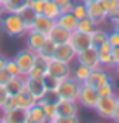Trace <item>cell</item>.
Instances as JSON below:
<instances>
[{
	"mask_svg": "<svg viewBox=\"0 0 119 123\" xmlns=\"http://www.w3.org/2000/svg\"><path fill=\"white\" fill-rule=\"evenodd\" d=\"M0 30L10 38H23L28 33L18 13H2L0 15Z\"/></svg>",
	"mask_w": 119,
	"mask_h": 123,
	"instance_id": "1",
	"label": "cell"
},
{
	"mask_svg": "<svg viewBox=\"0 0 119 123\" xmlns=\"http://www.w3.org/2000/svg\"><path fill=\"white\" fill-rule=\"evenodd\" d=\"M80 87H82V84L77 82L73 77H67V79L59 80V84L55 87V92L59 95V98H62V100L77 102L78 100V94H80Z\"/></svg>",
	"mask_w": 119,
	"mask_h": 123,
	"instance_id": "2",
	"label": "cell"
},
{
	"mask_svg": "<svg viewBox=\"0 0 119 123\" xmlns=\"http://www.w3.org/2000/svg\"><path fill=\"white\" fill-rule=\"evenodd\" d=\"M118 104V95L113 94V95H108V97H100L98 102L95 105V112L100 118H104V120H111V115L114 112V107Z\"/></svg>",
	"mask_w": 119,
	"mask_h": 123,
	"instance_id": "3",
	"label": "cell"
},
{
	"mask_svg": "<svg viewBox=\"0 0 119 123\" xmlns=\"http://www.w3.org/2000/svg\"><path fill=\"white\" fill-rule=\"evenodd\" d=\"M15 59V62H16V66L20 69V74L21 76H26L28 72H29V69L34 66V61H36V53H33L31 49H21L16 53V56L13 57Z\"/></svg>",
	"mask_w": 119,
	"mask_h": 123,
	"instance_id": "4",
	"label": "cell"
},
{
	"mask_svg": "<svg viewBox=\"0 0 119 123\" xmlns=\"http://www.w3.org/2000/svg\"><path fill=\"white\" fill-rule=\"evenodd\" d=\"M46 72L49 76L55 77L57 80H62L67 77H72V64H65V62H60L57 59H49Z\"/></svg>",
	"mask_w": 119,
	"mask_h": 123,
	"instance_id": "5",
	"label": "cell"
},
{
	"mask_svg": "<svg viewBox=\"0 0 119 123\" xmlns=\"http://www.w3.org/2000/svg\"><path fill=\"white\" fill-rule=\"evenodd\" d=\"M52 59H57V61H60V62H65V64H73L75 59H77V51L73 49V46L70 43L55 44Z\"/></svg>",
	"mask_w": 119,
	"mask_h": 123,
	"instance_id": "6",
	"label": "cell"
},
{
	"mask_svg": "<svg viewBox=\"0 0 119 123\" xmlns=\"http://www.w3.org/2000/svg\"><path fill=\"white\" fill-rule=\"evenodd\" d=\"M75 62H80V64H85L90 69H98V67H103L100 64V59H98V51L95 46H90L87 49H83L80 53H77V59Z\"/></svg>",
	"mask_w": 119,
	"mask_h": 123,
	"instance_id": "7",
	"label": "cell"
},
{
	"mask_svg": "<svg viewBox=\"0 0 119 123\" xmlns=\"http://www.w3.org/2000/svg\"><path fill=\"white\" fill-rule=\"evenodd\" d=\"M100 95L96 92V89H93L90 85H85L82 84L80 87V94H78V105L80 107H85V108H95V105L98 102Z\"/></svg>",
	"mask_w": 119,
	"mask_h": 123,
	"instance_id": "8",
	"label": "cell"
},
{
	"mask_svg": "<svg viewBox=\"0 0 119 123\" xmlns=\"http://www.w3.org/2000/svg\"><path fill=\"white\" fill-rule=\"evenodd\" d=\"M111 80L109 74H108V71L104 69V67H98V69H92V72H90V76H88V79L83 82L85 85H90V87H93V89H100L101 85L108 84Z\"/></svg>",
	"mask_w": 119,
	"mask_h": 123,
	"instance_id": "9",
	"label": "cell"
},
{
	"mask_svg": "<svg viewBox=\"0 0 119 123\" xmlns=\"http://www.w3.org/2000/svg\"><path fill=\"white\" fill-rule=\"evenodd\" d=\"M87 17L92 20L96 26H100L108 20V13H106V10L103 8V5L100 2H93V3L87 5Z\"/></svg>",
	"mask_w": 119,
	"mask_h": 123,
	"instance_id": "10",
	"label": "cell"
},
{
	"mask_svg": "<svg viewBox=\"0 0 119 123\" xmlns=\"http://www.w3.org/2000/svg\"><path fill=\"white\" fill-rule=\"evenodd\" d=\"M70 44L73 46V49H75L77 53H80L83 49L93 46L92 35H90V33H82V31L75 30L72 35H70Z\"/></svg>",
	"mask_w": 119,
	"mask_h": 123,
	"instance_id": "11",
	"label": "cell"
},
{
	"mask_svg": "<svg viewBox=\"0 0 119 123\" xmlns=\"http://www.w3.org/2000/svg\"><path fill=\"white\" fill-rule=\"evenodd\" d=\"M0 122L2 123H28V112L23 108H11L8 112L0 113Z\"/></svg>",
	"mask_w": 119,
	"mask_h": 123,
	"instance_id": "12",
	"label": "cell"
},
{
	"mask_svg": "<svg viewBox=\"0 0 119 123\" xmlns=\"http://www.w3.org/2000/svg\"><path fill=\"white\" fill-rule=\"evenodd\" d=\"M25 36H26V48L31 49L33 53H38V51L41 49V46L46 43V39H47L46 35L39 33L36 30H29Z\"/></svg>",
	"mask_w": 119,
	"mask_h": 123,
	"instance_id": "13",
	"label": "cell"
},
{
	"mask_svg": "<svg viewBox=\"0 0 119 123\" xmlns=\"http://www.w3.org/2000/svg\"><path fill=\"white\" fill-rule=\"evenodd\" d=\"M78 112H80L78 102L62 100V98L57 102V113H59V117H78Z\"/></svg>",
	"mask_w": 119,
	"mask_h": 123,
	"instance_id": "14",
	"label": "cell"
},
{
	"mask_svg": "<svg viewBox=\"0 0 119 123\" xmlns=\"http://www.w3.org/2000/svg\"><path fill=\"white\" fill-rule=\"evenodd\" d=\"M25 79H26V87H25V89H26L36 100H41V98L44 97V94L47 92L43 79H28V77H25Z\"/></svg>",
	"mask_w": 119,
	"mask_h": 123,
	"instance_id": "15",
	"label": "cell"
},
{
	"mask_svg": "<svg viewBox=\"0 0 119 123\" xmlns=\"http://www.w3.org/2000/svg\"><path fill=\"white\" fill-rule=\"evenodd\" d=\"M70 31H67L65 28L62 26H59L57 23H55L54 26L51 28V31L47 33V38L51 39L54 44H64V43H70Z\"/></svg>",
	"mask_w": 119,
	"mask_h": 123,
	"instance_id": "16",
	"label": "cell"
},
{
	"mask_svg": "<svg viewBox=\"0 0 119 123\" xmlns=\"http://www.w3.org/2000/svg\"><path fill=\"white\" fill-rule=\"evenodd\" d=\"M98 51V59H100V64L103 67H108V69H113V57H111V53H113V46L109 43H103L101 46L96 48Z\"/></svg>",
	"mask_w": 119,
	"mask_h": 123,
	"instance_id": "17",
	"label": "cell"
},
{
	"mask_svg": "<svg viewBox=\"0 0 119 123\" xmlns=\"http://www.w3.org/2000/svg\"><path fill=\"white\" fill-rule=\"evenodd\" d=\"M55 23H57L59 26H62V28H65L67 31H70V33H73V31L77 30V25H78V20H77V17L73 15L72 12H67V13H60V15L57 17V20H55Z\"/></svg>",
	"mask_w": 119,
	"mask_h": 123,
	"instance_id": "18",
	"label": "cell"
},
{
	"mask_svg": "<svg viewBox=\"0 0 119 123\" xmlns=\"http://www.w3.org/2000/svg\"><path fill=\"white\" fill-rule=\"evenodd\" d=\"M25 87H26V79H25V76H15L7 82L5 90H7L8 95H16L20 92H23Z\"/></svg>",
	"mask_w": 119,
	"mask_h": 123,
	"instance_id": "19",
	"label": "cell"
},
{
	"mask_svg": "<svg viewBox=\"0 0 119 123\" xmlns=\"http://www.w3.org/2000/svg\"><path fill=\"white\" fill-rule=\"evenodd\" d=\"M38 105L46 113L49 123H59V118L60 117L57 113V104H51V102H46V100H38Z\"/></svg>",
	"mask_w": 119,
	"mask_h": 123,
	"instance_id": "20",
	"label": "cell"
},
{
	"mask_svg": "<svg viewBox=\"0 0 119 123\" xmlns=\"http://www.w3.org/2000/svg\"><path fill=\"white\" fill-rule=\"evenodd\" d=\"M15 98H16V107H18V108H23V110H29L31 107H34V105L38 104V100L28 92L26 89H25L23 92L16 94Z\"/></svg>",
	"mask_w": 119,
	"mask_h": 123,
	"instance_id": "21",
	"label": "cell"
},
{
	"mask_svg": "<svg viewBox=\"0 0 119 123\" xmlns=\"http://www.w3.org/2000/svg\"><path fill=\"white\" fill-rule=\"evenodd\" d=\"M54 25H55V20H51V18H47V17H44V15H38L33 30H36V31H39V33H43V35L47 36V33L51 31V28Z\"/></svg>",
	"mask_w": 119,
	"mask_h": 123,
	"instance_id": "22",
	"label": "cell"
},
{
	"mask_svg": "<svg viewBox=\"0 0 119 123\" xmlns=\"http://www.w3.org/2000/svg\"><path fill=\"white\" fill-rule=\"evenodd\" d=\"M18 15H20V18H21V21H23V25H25L26 31L33 30V26H34V21H36V17H38L36 12L31 8V7H26V8L21 10Z\"/></svg>",
	"mask_w": 119,
	"mask_h": 123,
	"instance_id": "23",
	"label": "cell"
},
{
	"mask_svg": "<svg viewBox=\"0 0 119 123\" xmlns=\"http://www.w3.org/2000/svg\"><path fill=\"white\" fill-rule=\"evenodd\" d=\"M90 72H92V69H90L88 66H85V64L77 62L75 66H72V77L77 80V82H80V84H83V82L88 79Z\"/></svg>",
	"mask_w": 119,
	"mask_h": 123,
	"instance_id": "24",
	"label": "cell"
},
{
	"mask_svg": "<svg viewBox=\"0 0 119 123\" xmlns=\"http://www.w3.org/2000/svg\"><path fill=\"white\" fill-rule=\"evenodd\" d=\"M28 112V123H47V117L46 113L43 112V108L39 107V105H34V107H31Z\"/></svg>",
	"mask_w": 119,
	"mask_h": 123,
	"instance_id": "25",
	"label": "cell"
},
{
	"mask_svg": "<svg viewBox=\"0 0 119 123\" xmlns=\"http://www.w3.org/2000/svg\"><path fill=\"white\" fill-rule=\"evenodd\" d=\"M26 7H29V0H8L3 5V13H20Z\"/></svg>",
	"mask_w": 119,
	"mask_h": 123,
	"instance_id": "26",
	"label": "cell"
},
{
	"mask_svg": "<svg viewBox=\"0 0 119 123\" xmlns=\"http://www.w3.org/2000/svg\"><path fill=\"white\" fill-rule=\"evenodd\" d=\"M90 35H92V41H93V46L95 48L101 46L103 43L108 41V31H106L104 28H98V26H96Z\"/></svg>",
	"mask_w": 119,
	"mask_h": 123,
	"instance_id": "27",
	"label": "cell"
},
{
	"mask_svg": "<svg viewBox=\"0 0 119 123\" xmlns=\"http://www.w3.org/2000/svg\"><path fill=\"white\" fill-rule=\"evenodd\" d=\"M60 13H62L60 8L55 5L52 0H46V5H44L41 15H44V17H47V18H51V20H57V17H59Z\"/></svg>",
	"mask_w": 119,
	"mask_h": 123,
	"instance_id": "28",
	"label": "cell"
},
{
	"mask_svg": "<svg viewBox=\"0 0 119 123\" xmlns=\"http://www.w3.org/2000/svg\"><path fill=\"white\" fill-rule=\"evenodd\" d=\"M54 49H55V44L51 41V39L47 38L46 39V43L41 46V49L38 51L36 54L38 56H41V57H46V59H52V54H54Z\"/></svg>",
	"mask_w": 119,
	"mask_h": 123,
	"instance_id": "29",
	"label": "cell"
},
{
	"mask_svg": "<svg viewBox=\"0 0 119 123\" xmlns=\"http://www.w3.org/2000/svg\"><path fill=\"white\" fill-rule=\"evenodd\" d=\"M95 28H96V25H95L88 17L78 20V25H77V30H78V31H82V33H92Z\"/></svg>",
	"mask_w": 119,
	"mask_h": 123,
	"instance_id": "30",
	"label": "cell"
},
{
	"mask_svg": "<svg viewBox=\"0 0 119 123\" xmlns=\"http://www.w3.org/2000/svg\"><path fill=\"white\" fill-rule=\"evenodd\" d=\"M72 13L77 17V20L85 18V17H87V5H85L83 2H77V3H73Z\"/></svg>",
	"mask_w": 119,
	"mask_h": 123,
	"instance_id": "31",
	"label": "cell"
},
{
	"mask_svg": "<svg viewBox=\"0 0 119 123\" xmlns=\"http://www.w3.org/2000/svg\"><path fill=\"white\" fill-rule=\"evenodd\" d=\"M96 92H98V95H100V97H108V95L116 94V87H114V84H113V80H109L108 84L101 85Z\"/></svg>",
	"mask_w": 119,
	"mask_h": 123,
	"instance_id": "32",
	"label": "cell"
},
{
	"mask_svg": "<svg viewBox=\"0 0 119 123\" xmlns=\"http://www.w3.org/2000/svg\"><path fill=\"white\" fill-rule=\"evenodd\" d=\"M11 108H16V98H15V95H7L3 104L0 105V113L2 112H8Z\"/></svg>",
	"mask_w": 119,
	"mask_h": 123,
	"instance_id": "33",
	"label": "cell"
},
{
	"mask_svg": "<svg viewBox=\"0 0 119 123\" xmlns=\"http://www.w3.org/2000/svg\"><path fill=\"white\" fill-rule=\"evenodd\" d=\"M44 76H46V69L38 67V66H33L25 77H28V79H43Z\"/></svg>",
	"mask_w": 119,
	"mask_h": 123,
	"instance_id": "34",
	"label": "cell"
},
{
	"mask_svg": "<svg viewBox=\"0 0 119 123\" xmlns=\"http://www.w3.org/2000/svg\"><path fill=\"white\" fill-rule=\"evenodd\" d=\"M55 5L60 8L62 13H67V12H72V7H73V0H52Z\"/></svg>",
	"mask_w": 119,
	"mask_h": 123,
	"instance_id": "35",
	"label": "cell"
},
{
	"mask_svg": "<svg viewBox=\"0 0 119 123\" xmlns=\"http://www.w3.org/2000/svg\"><path fill=\"white\" fill-rule=\"evenodd\" d=\"M43 82H44V85H46L47 90H55V87H57V84H59V80L55 79V77L49 76L46 72V76L43 77Z\"/></svg>",
	"mask_w": 119,
	"mask_h": 123,
	"instance_id": "36",
	"label": "cell"
},
{
	"mask_svg": "<svg viewBox=\"0 0 119 123\" xmlns=\"http://www.w3.org/2000/svg\"><path fill=\"white\" fill-rule=\"evenodd\" d=\"M5 69L10 72V76H21L20 74V69L16 66V62H15V59H7V64H5Z\"/></svg>",
	"mask_w": 119,
	"mask_h": 123,
	"instance_id": "37",
	"label": "cell"
},
{
	"mask_svg": "<svg viewBox=\"0 0 119 123\" xmlns=\"http://www.w3.org/2000/svg\"><path fill=\"white\" fill-rule=\"evenodd\" d=\"M100 3L106 10V13H111L113 10H116L119 7V0H100Z\"/></svg>",
	"mask_w": 119,
	"mask_h": 123,
	"instance_id": "38",
	"label": "cell"
},
{
	"mask_svg": "<svg viewBox=\"0 0 119 123\" xmlns=\"http://www.w3.org/2000/svg\"><path fill=\"white\" fill-rule=\"evenodd\" d=\"M44 5H46V0H29V7L34 10L38 15H41V13H43Z\"/></svg>",
	"mask_w": 119,
	"mask_h": 123,
	"instance_id": "39",
	"label": "cell"
},
{
	"mask_svg": "<svg viewBox=\"0 0 119 123\" xmlns=\"http://www.w3.org/2000/svg\"><path fill=\"white\" fill-rule=\"evenodd\" d=\"M41 100H46V102H51V104H57L60 98H59V95H57V92H55V90H47Z\"/></svg>",
	"mask_w": 119,
	"mask_h": 123,
	"instance_id": "40",
	"label": "cell"
},
{
	"mask_svg": "<svg viewBox=\"0 0 119 123\" xmlns=\"http://www.w3.org/2000/svg\"><path fill=\"white\" fill-rule=\"evenodd\" d=\"M108 43H109L113 48H118L119 46V33H118V31L111 30L109 33H108Z\"/></svg>",
	"mask_w": 119,
	"mask_h": 123,
	"instance_id": "41",
	"label": "cell"
},
{
	"mask_svg": "<svg viewBox=\"0 0 119 123\" xmlns=\"http://www.w3.org/2000/svg\"><path fill=\"white\" fill-rule=\"evenodd\" d=\"M11 77H13V76H10V72L5 69V67H3V69H0V85H2V87H5L7 82H8Z\"/></svg>",
	"mask_w": 119,
	"mask_h": 123,
	"instance_id": "42",
	"label": "cell"
},
{
	"mask_svg": "<svg viewBox=\"0 0 119 123\" xmlns=\"http://www.w3.org/2000/svg\"><path fill=\"white\" fill-rule=\"evenodd\" d=\"M108 21H109L111 25H116L119 23V7L116 10H113L111 13H108Z\"/></svg>",
	"mask_w": 119,
	"mask_h": 123,
	"instance_id": "43",
	"label": "cell"
},
{
	"mask_svg": "<svg viewBox=\"0 0 119 123\" xmlns=\"http://www.w3.org/2000/svg\"><path fill=\"white\" fill-rule=\"evenodd\" d=\"M111 57H113V69H114V66H118V64H119V46L118 48H113Z\"/></svg>",
	"mask_w": 119,
	"mask_h": 123,
	"instance_id": "44",
	"label": "cell"
},
{
	"mask_svg": "<svg viewBox=\"0 0 119 123\" xmlns=\"http://www.w3.org/2000/svg\"><path fill=\"white\" fill-rule=\"evenodd\" d=\"M78 117H60L59 123H78Z\"/></svg>",
	"mask_w": 119,
	"mask_h": 123,
	"instance_id": "45",
	"label": "cell"
},
{
	"mask_svg": "<svg viewBox=\"0 0 119 123\" xmlns=\"http://www.w3.org/2000/svg\"><path fill=\"white\" fill-rule=\"evenodd\" d=\"M111 120L116 122V123H119V98H118L116 107H114V112H113V115H111Z\"/></svg>",
	"mask_w": 119,
	"mask_h": 123,
	"instance_id": "46",
	"label": "cell"
},
{
	"mask_svg": "<svg viewBox=\"0 0 119 123\" xmlns=\"http://www.w3.org/2000/svg\"><path fill=\"white\" fill-rule=\"evenodd\" d=\"M7 90H5V87H2V85H0V105L3 104V100H5V98H7Z\"/></svg>",
	"mask_w": 119,
	"mask_h": 123,
	"instance_id": "47",
	"label": "cell"
},
{
	"mask_svg": "<svg viewBox=\"0 0 119 123\" xmlns=\"http://www.w3.org/2000/svg\"><path fill=\"white\" fill-rule=\"evenodd\" d=\"M7 59H8V57H5L3 54H0V69H3V67H5V64H7Z\"/></svg>",
	"mask_w": 119,
	"mask_h": 123,
	"instance_id": "48",
	"label": "cell"
},
{
	"mask_svg": "<svg viewBox=\"0 0 119 123\" xmlns=\"http://www.w3.org/2000/svg\"><path fill=\"white\" fill-rule=\"evenodd\" d=\"M80 2H83L85 5H88V3H93V2H100V0H80Z\"/></svg>",
	"mask_w": 119,
	"mask_h": 123,
	"instance_id": "49",
	"label": "cell"
},
{
	"mask_svg": "<svg viewBox=\"0 0 119 123\" xmlns=\"http://www.w3.org/2000/svg\"><path fill=\"white\" fill-rule=\"evenodd\" d=\"M113 30H114V31H118V33H119V23H116V25H113Z\"/></svg>",
	"mask_w": 119,
	"mask_h": 123,
	"instance_id": "50",
	"label": "cell"
},
{
	"mask_svg": "<svg viewBox=\"0 0 119 123\" xmlns=\"http://www.w3.org/2000/svg\"><path fill=\"white\" fill-rule=\"evenodd\" d=\"M3 13V3H2V0H0V15Z\"/></svg>",
	"mask_w": 119,
	"mask_h": 123,
	"instance_id": "51",
	"label": "cell"
},
{
	"mask_svg": "<svg viewBox=\"0 0 119 123\" xmlns=\"http://www.w3.org/2000/svg\"><path fill=\"white\" fill-rule=\"evenodd\" d=\"M114 71H116V74H118V77H119V64H118V66H114Z\"/></svg>",
	"mask_w": 119,
	"mask_h": 123,
	"instance_id": "52",
	"label": "cell"
},
{
	"mask_svg": "<svg viewBox=\"0 0 119 123\" xmlns=\"http://www.w3.org/2000/svg\"><path fill=\"white\" fill-rule=\"evenodd\" d=\"M7 2H8V0H2V3H3V5H5V3H7Z\"/></svg>",
	"mask_w": 119,
	"mask_h": 123,
	"instance_id": "53",
	"label": "cell"
},
{
	"mask_svg": "<svg viewBox=\"0 0 119 123\" xmlns=\"http://www.w3.org/2000/svg\"><path fill=\"white\" fill-rule=\"evenodd\" d=\"M116 95H118V98H119V94H116Z\"/></svg>",
	"mask_w": 119,
	"mask_h": 123,
	"instance_id": "54",
	"label": "cell"
}]
</instances>
